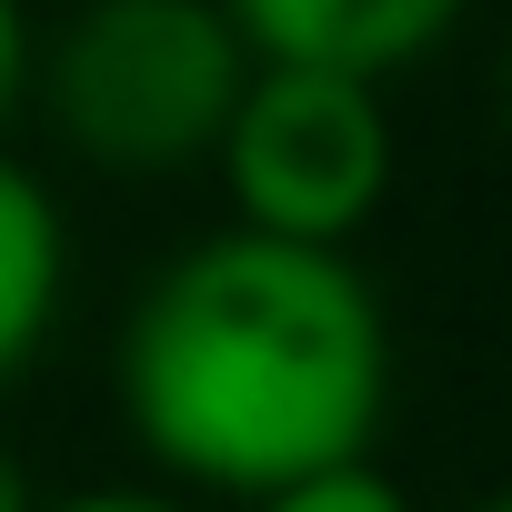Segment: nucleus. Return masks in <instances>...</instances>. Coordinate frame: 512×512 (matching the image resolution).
<instances>
[{
  "mask_svg": "<svg viewBox=\"0 0 512 512\" xmlns=\"http://www.w3.org/2000/svg\"><path fill=\"white\" fill-rule=\"evenodd\" d=\"M251 51L211 0H101L51 41V111L101 171H191L241 111Z\"/></svg>",
  "mask_w": 512,
  "mask_h": 512,
  "instance_id": "2",
  "label": "nucleus"
},
{
  "mask_svg": "<svg viewBox=\"0 0 512 512\" xmlns=\"http://www.w3.org/2000/svg\"><path fill=\"white\" fill-rule=\"evenodd\" d=\"M472 512H512V492H492V502H472Z\"/></svg>",
  "mask_w": 512,
  "mask_h": 512,
  "instance_id": "10",
  "label": "nucleus"
},
{
  "mask_svg": "<svg viewBox=\"0 0 512 512\" xmlns=\"http://www.w3.org/2000/svg\"><path fill=\"white\" fill-rule=\"evenodd\" d=\"M392 402V322L352 251L211 231L121 322V422L141 452L211 492H292L372 462Z\"/></svg>",
  "mask_w": 512,
  "mask_h": 512,
  "instance_id": "1",
  "label": "nucleus"
},
{
  "mask_svg": "<svg viewBox=\"0 0 512 512\" xmlns=\"http://www.w3.org/2000/svg\"><path fill=\"white\" fill-rule=\"evenodd\" d=\"M251 512H412V492L392 472H372V462H342V472H312L292 492H262Z\"/></svg>",
  "mask_w": 512,
  "mask_h": 512,
  "instance_id": "6",
  "label": "nucleus"
},
{
  "mask_svg": "<svg viewBox=\"0 0 512 512\" xmlns=\"http://www.w3.org/2000/svg\"><path fill=\"white\" fill-rule=\"evenodd\" d=\"M221 181H231L241 231L302 241V251H342L392 191V111L362 81L262 71L251 61L241 111L221 131Z\"/></svg>",
  "mask_w": 512,
  "mask_h": 512,
  "instance_id": "3",
  "label": "nucleus"
},
{
  "mask_svg": "<svg viewBox=\"0 0 512 512\" xmlns=\"http://www.w3.org/2000/svg\"><path fill=\"white\" fill-rule=\"evenodd\" d=\"M61 512H191L181 492H141V482H111V492H71Z\"/></svg>",
  "mask_w": 512,
  "mask_h": 512,
  "instance_id": "7",
  "label": "nucleus"
},
{
  "mask_svg": "<svg viewBox=\"0 0 512 512\" xmlns=\"http://www.w3.org/2000/svg\"><path fill=\"white\" fill-rule=\"evenodd\" d=\"M231 31L262 71H332L382 91L402 61H422L452 31V0H241Z\"/></svg>",
  "mask_w": 512,
  "mask_h": 512,
  "instance_id": "4",
  "label": "nucleus"
},
{
  "mask_svg": "<svg viewBox=\"0 0 512 512\" xmlns=\"http://www.w3.org/2000/svg\"><path fill=\"white\" fill-rule=\"evenodd\" d=\"M21 81H31V31H21V11L0 0V111L21 101Z\"/></svg>",
  "mask_w": 512,
  "mask_h": 512,
  "instance_id": "8",
  "label": "nucleus"
},
{
  "mask_svg": "<svg viewBox=\"0 0 512 512\" xmlns=\"http://www.w3.org/2000/svg\"><path fill=\"white\" fill-rule=\"evenodd\" d=\"M61 262H71L61 201L41 191V171L0 161V382L41 352V332L61 312Z\"/></svg>",
  "mask_w": 512,
  "mask_h": 512,
  "instance_id": "5",
  "label": "nucleus"
},
{
  "mask_svg": "<svg viewBox=\"0 0 512 512\" xmlns=\"http://www.w3.org/2000/svg\"><path fill=\"white\" fill-rule=\"evenodd\" d=\"M0 512H41V502H31V472L11 462V442H0Z\"/></svg>",
  "mask_w": 512,
  "mask_h": 512,
  "instance_id": "9",
  "label": "nucleus"
}]
</instances>
